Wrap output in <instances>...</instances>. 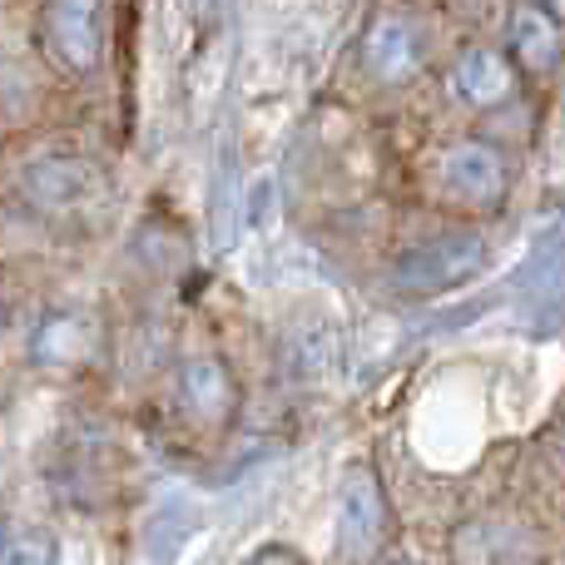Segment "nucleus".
<instances>
[{"label": "nucleus", "instance_id": "nucleus-1", "mask_svg": "<svg viewBox=\"0 0 565 565\" xmlns=\"http://www.w3.org/2000/svg\"><path fill=\"white\" fill-rule=\"evenodd\" d=\"M20 199L45 218H85L109 204V174L95 159L45 154L20 169Z\"/></svg>", "mask_w": 565, "mask_h": 565}, {"label": "nucleus", "instance_id": "nucleus-2", "mask_svg": "<svg viewBox=\"0 0 565 565\" xmlns=\"http://www.w3.org/2000/svg\"><path fill=\"white\" fill-rule=\"evenodd\" d=\"M105 0H45L40 10V40L50 60L65 65L70 75H89L105 60Z\"/></svg>", "mask_w": 565, "mask_h": 565}, {"label": "nucleus", "instance_id": "nucleus-3", "mask_svg": "<svg viewBox=\"0 0 565 565\" xmlns=\"http://www.w3.org/2000/svg\"><path fill=\"white\" fill-rule=\"evenodd\" d=\"M387 541V501L367 461H352L338 481V551L348 561H372Z\"/></svg>", "mask_w": 565, "mask_h": 565}, {"label": "nucleus", "instance_id": "nucleus-4", "mask_svg": "<svg viewBox=\"0 0 565 565\" xmlns=\"http://www.w3.org/2000/svg\"><path fill=\"white\" fill-rule=\"evenodd\" d=\"M481 264H487V244H481L477 234H441V238L417 244L407 258H402L397 288H417V292L451 288V282L477 274Z\"/></svg>", "mask_w": 565, "mask_h": 565}, {"label": "nucleus", "instance_id": "nucleus-5", "mask_svg": "<svg viewBox=\"0 0 565 565\" xmlns=\"http://www.w3.org/2000/svg\"><path fill=\"white\" fill-rule=\"evenodd\" d=\"M179 397L204 427H228L238 417V377L218 352H194L179 367Z\"/></svg>", "mask_w": 565, "mask_h": 565}, {"label": "nucleus", "instance_id": "nucleus-6", "mask_svg": "<svg viewBox=\"0 0 565 565\" xmlns=\"http://www.w3.org/2000/svg\"><path fill=\"white\" fill-rule=\"evenodd\" d=\"M362 65L377 85H402L422 70V40L407 15H377L362 35Z\"/></svg>", "mask_w": 565, "mask_h": 565}, {"label": "nucleus", "instance_id": "nucleus-7", "mask_svg": "<svg viewBox=\"0 0 565 565\" xmlns=\"http://www.w3.org/2000/svg\"><path fill=\"white\" fill-rule=\"evenodd\" d=\"M441 179H447V189L457 199L487 209L507 194V159L491 145H481V139H461V145H451L441 154Z\"/></svg>", "mask_w": 565, "mask_h": 565}, {"label": "nucleus", "instance_id": "nucleus-8", "mask_svg": "<svg viewBox=\"0 0 565 565\" xmlns=\"http://www.w3.org/2000/svg\"><path fill=\"white\" fill-rule=\"evenodd\" d=\"M561 50H565L561 20L551 15L541 0H521V6L511 10V55H516L526 70L546 75V70H556Z\"/></svg>", "mask_w": 565, "mask_h": 565}, {"label": "nucleus", "instance_id": "nucleus-9", "mask_svg": "<svg viewBox=\"0 0 565 565\" xmlns=\"http://www.w3.org/2000/svg\"><path fill=\"white\" fill-rule=\"evenodd\" d=\"M451 85H457V95L471 99V105H501V99L516 89V70H511V60L501 55V50L471 45L467 55L457 60V75H451Z\"/></svg>", "mask_w": 565, "mask_h": 565}, {"label": "nucleus", "instance_id": "nucleus-10", "mask_svg": "<svg viewBox=\"0 0 565 565\" xmlns=\"http://www.w3.org/2000/svg\"><path fill=\"white\" fill-rule=\"evenodd\" d=\"M35 352H40V362L70 367V362H79L89 352V322L75 318V312H60V318H50L45 328H40Z\"/></svg>", "mask_w": 565, "mask_h": 565}, {"label": "nucleus", "instance_id": "nucleus-11", "mask_svg": "<svg viewBox=\"0 0 565 565\" xmlns=\"http://www.w3.org/2000/svg\"><path fill=\"white\" fill-rule=\"evenodd\" d=\"M60 546L45 536V531H20V536H6L0 546V565H55Z\"/></svg>", "mask_w": 565, "mask_h": 565}, {"label": "nucleus", "instance_id": "nucleus-12", "mask_svg": "<svg viewBox=\"0 0 565 565\" xmlns=\"http://www.w3.org/2000/svg\"><path fill=\"white\" fill-rule=\"evenodd\" d=\"M244 565H302V561H298V551H288V546H264V551H254Z\"/></svg>", "mask_w": 565, "mask_h": 565}, {"label": "nucleus", "instance_id": "nucleus-13", "mask_svg": "<svg viewBox=\"0 0 565 565\" xmlns=\"http://www.w3.org/2000/svg\"><path fill=\"white\" fill-rule=\"evenodd\" d=\"M214 6H218V0H194V10H199V15H214Z\"/></svg>", "mask_w": 565, "mask_h": 565}, {"label": "nucleus", "instance_id": "nucleus-14", "mask_svg": "<svg viewBox=\"0 0 565 565\" xmlns=\"http://www.w3.org/2000/svg\"><path fill=\"white\" fill-rule=\"evenodd\" d=\"M0 332H6V302H0Z\"/></svg>", "mask_w": 565, "mask_h": 565}, {"label": "nucleus", "instance_id": "nucleus-15", "mask_svg": "<svg viewBox=\"0 0 565 565\" xmlns=\"http://www.w3.org/2000/svg\"><path fill=\"white\" fill-rule=\"evenodd\" d=\"M397 565H417V561H397Z\"/></svg>", "mask_w": 565, "mask_h": 565}]
</instances>
